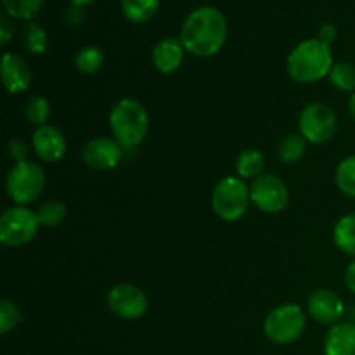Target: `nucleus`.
Wrapping results in <instances>:
<instances>
[{"label": "nucleus", "instance_id": "obj_4", "mask_svg": "<svg viewBox=\"0 0 355 355\" xmlns=\"http://www.w3.org/2000/svg\"><path fill=\"white\" fill-rule=\"evenodd\" d=\"M250 187L241 177L229 175L218 180L211 193V207L215 215L225 222H236L248 211Z\"/></svg>", "mask_w": 355, "mask_h": 355}, {"label": "nucleus", "instance_id": "obj_18", "mask_svg": "<svg viewBox=\"0 0 355 355\" xmlns=\"http://www.w3.org/2000/svg\"><path fill=\"white\" fill-rule=\"evenodd\" d=\"M333 239L340 252L355 257V214L343 215L333 229Z\"/></svg>", "mask_w": 355, "mask_h": 355}, {"label": "nucleus", "instance_id": "obj_8", "mask_svg": "<svg viewBox=\"0 0 355 355\" xmlns=\"http://www.w3.org/2000/svg\"><path fill=\"white\" fill-rule=\"evenodd\" d=\"M336 114L328 104L312 103L302 110L298 128L311 144H324L336 132Z\"/></svg>", "mask_w": 355, "mask_h": 355}, {"label": "nucleus", "instance_id": "obj_31", "mask_svg": "<svg viewBox=\"0 0 355 355\" xmlns=\"http://www.w3.org/2000/svg\"><path fill=\"white\" fill-rule=\"evenodd\" d=\"M319 40L324 42V44L331 45L336 40V28L333 24H322L321 30H319Z\"/></svg>", "mask_w": 355, "mask_h": 355}, {"label": "nucleus", "instance_id": "obj_17", "mask_svg": "<svg viewBox=\"0 0 355 355\" xmlns=\"http://www.w3.org/2000/svg\"><path fill=\"white\" fill-rule=\"evenodd\" d=\"M263 166H266V158L259 149H245V151L239 153L238 159H236V173L243 180L260 177L263 172Z\"/></svg>", "mask_w": 355, "mask_h": 355}, {"label": "nucleus", "instance_id": "obj_19", "mask_svg": "<svg viewBox=\"0 0 355 355\" xmlns=\"http://www.w3.org/2000/svg\"><path fill=\"white\" fill-rule=\"evenodd\" d=\"M21 44L26 52H30L31 55H40L47 51L49 45V37L47 31L37 23H24L23 30H21Z\"/></svg>", "mask_w": 355, "mask_h": 355}, {"label": "nucleus", "instance_id": "obj_3", "mask_svg": "<svg viewBox=\"0 0 355 355\" xmlns=\"http://www.w3.org/2000/svg\"><path fill=\"white\" fill-rule=\"evenodd\" d=\"M110 127L114 141L123 149L141 144L149 130V116L139 101L125 97L113 106L110 113Z\"/></svg>", "mask_w": 355, "mask_h": 355}, {"label": "nucleus", "instance_id": "obj_7", "mask_svg": "<svg viewBox=\"0 0 355 355\" xmlns=\"http://www.w3.org/2000/svg\"><path fill=\"white\" fill-rule=\"evenodd\" d=\"M40 225L35 210L23 205L10 207L0 217V241L9 248H19L37 236Z\"/></svg>", "mask_w": 355, "mask_h": 355}, {"label": "nucleus", "instance_id": "obj_15", "mask_svg": "<svg viewBox=\"0 0 355 355\" xmlns=\"http://www.w3.org/2000/svg\"><path fill=\"white\" fill-rule=\"evenodd\" d=\"M184 45L180 40L172 37L162 38L158 44L153 47V64L163 75H170V73L177 71L182 64L184 59Z\"/></svg>", "mask_w": 355, "mask_h": 355}, {"label": "nucleus", "instance_id": "obj_32", "mask_svg": "<svg viewBox=\"0 0 355 355\" xmlns=\"http://www.w3.org/2000/svg\"><path fill=\"white\" fill-rule=\"evenodd\" d=\"M345 284L350 290V293L355 295V260L347 267L345 270Z\"/></svg>", "mask_w": 355, "mask_h": 355}, {"label": "nucleus", "instance_id": "obj_29", "mask_svg": "<svg viewBox=\"0 0 355 355\" xmlns=\"http://www.w3.org/2000/svg\"><path fill=\"white\" fill-rule=\"evenodd\" d=\"M7 151H9V158L12 159L14 163L28 162V146L26 142L21 141V139H12V141L9 142Z\"/></svg>", "mask_w": 355, "mask_h": 355}, {"label": "nucleus", "instance_id": "obj_1", "mask_svg": "<svg viewBox=\"0 0 355 355\" xmlns=\"http://www.w3.org/2000/svg\"><path fill=\"white\" fill-rule=\"evenodd\" d=\"M180 44L196 58L218 54L227 40V21L218 9L203 6L194 9L180 28Z\"/></svg>", "mask_w": 355, "mask_h": 355}, {"label": "nucleus", "instance_id": "obj_28", "mask_svg": "<svg viewBox=\"0 0 355 355\" xmlns=\"http://www.w3.org/2000/svg\"><path fill=\"white\" fill-rule=\"evenodd\" d=\"M21 321H23V314L16 307V304L9 298H2L0 300V335H7L16 329Z\"/></svg>", "mask_w": 355, "mask_h": 355}, {"label": "nucleus", "instance_id": "obj_25", "mask_svg": "<svg viewBox=\"0 0 355 355\" xmlns=\"http://www.w3.org/2000/svg\"><path fill=\"white\" fill-rule=\"evenodd\" d=\"M335 180L338 189L347 196L355 198V155L347 156L338 163L335 172Z\"/></svg>", "mask_w": 355, "mask_h": 355}, {"label": "nucleus", "instance_id": "obj_34", "mask_svg": "<svg viewBox=\"0 0 355 355\" xmlns=\"http://www.w3.org/2000/svg\"><path fill=\"white\" fill-rule=\"evenodd\" d=\"M69 2H71L75 7H83V6H89V3H92L94 0H69Z\"/></svg>", "mask_w": 355, "mask_h": 355}, {"label": "nucleus", "instance_id": "obj_30", "mask_svg": "<svg viewBox=\"0 0 355 355\" xmlns=\"http://www.w3.org/2000/svg\"><path fill=\"white\" fill-rule=\"evenodd\" d=\"M14 35V21L12 17L2 16L0 17V44L7 45Z\"/></svg>", "mask_w": 355, "mask_h": 355}, {"label": "nucleus", "instance_id": "obj_9", "mask_svg": "<svg viewBox=\"0 0 355 355\" xmlns=\"http://www.w3.org/2000/svg\"><path fill=\"white\" fill-rule=\"evenodd\" d=\"M250 196H252V203L259 210L266 211V214H279L288 207L290 191L279 177L262 173L252 180Z\"/></svg>", "mask_w": 355, "mask_h": 355}, {"label": "nucleus", "instance_id": "obj_26", "mask_svg": "<svg viewBox=\"0 0 355 355\" xmlns=\"http://www.w3.org/2000/svg\"><path fill=\"white\" fill-rule=\"evenodd\" d=\"M329 82L342 92H355V68L349 62H336L333 64L328 75Z\"/></svg>", "mask_w": 355, "mask_h": 355}, {"label": "nucleus", "instance_id": "obj_6", "mask_svg": "<svg viewBox=\"0 0 355 355\" xmlns=\"http://www.w3.org/2000/svg\"><path fill=\"white\" fill-rule=\"evenodd\" d=\"M45 187V172L33 162L14 163L6 179V189L16 205L33 203Z\"/></svg>", "mask_w": 355, "mask_h": 355}, {"label": "nucleus", "instance_id": "obj_23", "mask_svg": "<svg viewBox=\"0 0 355 355\" xmlns=\"http://www.w3.org/2000/svg\"><path fill=\"white\" fill-rule=\"evenodd\" d=\"M104 62V54L99 47L96 45H89V47L80 49L78 54L75 58L76 69L83 75H94V73L99 71L103 68Z\"/></svg>", "mask_w": 355, "mask_h": 355}, {"label": "nucleus", "instance_id": "obj_21", "mask_svg": "<svg viewBox=\"0 0 355 355\" xmlns=\"http://www.w3.org/2000/svg\"><path fill=\"white\" fill-rule=\"evenodd\" d=\"M307 151V141L302 134H290L277 146V156L284 165H295L304 158Z\"/></svg>", "mask_w": 355, "mask_h": 355}, {"label": "nucleus", "instance_id": "obj_24", "mask_svg": "<svg viewBox=\"0 0 355 355\" xmlns=\"http://www.w3.org/2000/svg\"><path fill=\"white\" fill-rule=\"evenodd\" d=\"M24 118L35 127H44L51 118V103L45 97L35 96L24 104Z\"/></svg>", "mask_w": 355, "mask_h": 355}, {"label": "nucleus", "instance_id": "obj_10", "mask_svg": "<svg viewBox=\"0 0 355 355\" xmlns=\"http://www.w3.org/2000/svg\"><path fill=\"white\" fill-rule=\"evenodd\" d=\"M106 304L116 318L125 321L142 318L148 311V297L141 288L132 283H120L111 288L106 297Z\"/></svg>", "mask_w": 355, "mask_h": 355}, {"label": "nucleus", "instance_id": "obj_22", "mask_svg": "<svg viewBox=\"0 0 355 355\" xmlns=\"http://www.w3.org/2000/svg\"><path fill=\"white\" fill-rule=\"evenodd\" d=\"M3 10L12 19L30 21L38 16L44 7V0H2Z\"/></svg>", "mask_w": 355, "mask_h": 355}, {"label": "nucleus", "instance_id": "obj_14", "mask_svg": "<svg viewBox=\"0 0 355 355\" xmlns=\"http://www.w3.org/2000/svg\"><path fill=\"white\" fill-rule=\"evenodd\" d=\"M2 83L9 94H19L30 87L31 83V71L28 62L21 55L6 52L2 58Z\"/></svg>", "mask_w": 355, "mask_h": 355}, {"label": "nucleus", "instance_id": "obj_20", "mask_svg": "<svg viewBox=\"0 0 355 355\" xmlns=\"http://www.w3.org/2000/svg\"><path fill=\"white\" fill-rule=\"evenodd\" d=\"M159 0H121V10L132 23H148L158 12Z\"/></svg>", "mask_w": 355, "mask_h": 355}, {"label": "nucleus", "instance_id": "obj_11", "mask_svg": "<svg viewBox=\"0 0 355 355\" xmlns=\"http://www.w3.org/2000/svg\"><path fill=\"white\" fill-rule=\"evenodd\" d=\"M307 312L319 324L335 326L345 314V304L335 291L328 288H318L309 295Z\"/></svg>", "mask_w": 355, "mask_h": 355}, {"label": "nucleus", "instance_id": "obj_5", "mask_svg": "<svg viewBox=\"0 0 355 355\" xmlns=\"http://www.w3.org/2000/svg\"><path fill=\"white\" fill-rule=\"evenodd\" d=\"M305 311L297 304H283L272 309L263 321V333L276 345H290L305 331Z\"/></svg>", "mask_w": 355, "mask_h": 355}, {"label": "nucleus", "instance_id": "obj_16", "mask_svg": "<svg viewBox=\"0 0 355 355\" xmlns=\"http://www.w3.org/2000/svg\"><path fill=\"white\" fill-rule=\"evenodd\" d=\"M324 355H355L354 322H338L331 326L324 340Z\"/></svg>", "mask_w": 355, "mask_h": 355}, {"label": "nucleus", "instance_id": "obj_2", "mask_svg": "<svg viewBox=\"0 0 355 355\" xmlns=\"http://www.w3.org/2000/svg\"><path fill=\"white\" fill-rule=\"evenodd\" d=\"M333 54L328 44L311 38L291 51L288 55V75L298 83H314L329 75L333 68Z\"/></svg>", "mask_w": 355, "mask_h": 355}, {"label": "nucleus", "instance_id": "obj_12", "mask_svg": "<svg viewBox=\"0 0 355 355\" xmlns=\"http://www.w3.org/2000/svg\"><path fill=\"white\" fill-rule=\"evenodd\" d=\"M123 151L120 142L111 137L90 139L83 148V162L92 170H111L120 165L123 158Z\"/></svg>", "mask_w": 355, "mask_h": 355}, {"label": "nucleus", "instance_id": "obj_33", "mask_svg": "<svg viewBox=\"0 0 355 355\" xmlns=\"http://www.w3.org/2000/svg\"><path fill=\"white\" fill-rule=\"evenodd\" d=\"M349 113H350V116H352V120L355 121V92L350 96V99H349Z\"/></svg>", "mask_w": 355, "mask_h": 355}, {"label": "nucleus", "instance_id": "obj_27", "mask_svg": "<svg viewBox=\"0 0 355 355\" xmlns=\"http://www.w3.org/2000/svg\"><path fill=\"white\" fill-rule=\"evenodd\" d=\"M37 215L40 218L42 225H45V227H55V225H59L66 218V207L61 201L49 200L38 207Z\"/></svg>", "mask_w": 355, "mask_h": 355}, {"label": "nucleus", "instance_id": "obj_13", "mask_svg": "<svg viewBox=\"0 0 355 355\" xmlns=\"http://www.w3.org/2000/svg\"><path fill=\"white\" fill-rule=\"evenodd\" d=\"M31 146H33L35 155L45 163L59 162L68 148L62 132L52 125L35 128L33 135H31Z\"/></svg>", "mask_w": 355, "mask_h": 355}, {"label": "nucleus", "instance_id": "obj_35", "mask_svg": "<svg viewBox=\"0 0 355 355\" xmlns=\"http://www.w3.org/2000/svg\"><path fill=\"white\" fill-rule=\"evenodd\" d=\"M350 319H352L350 322H354V324H355V305L352 307V311H350Z\"/></svg>", "mask_w": 355, "mask_h": 355}]
</instances>
